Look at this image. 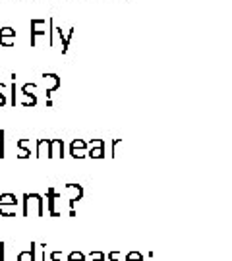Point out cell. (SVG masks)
<instances>
[{"mask_svg": "<svg viewBox=\"0 0 232 261\" xmlns=\"http://www.w3.org/2000/svg\"><path fill=\"white\" fill-rule=\"evenodd\" d=\"M23 217H43V197L39 194H25L23 196Z\"/></svg>", "mask_w": 232, "mask_h": 261, "instance_id": "cell-1", "label": "cell"}, {"mask_svg": "<svg viewBox=\"0 0 232 261\" xmlns=\"http://www.w3.org/2000/svg\"><path fill=\"white\" fill-rule=\"evenodd\" d=\"M41 37H45L50 41L48 19H31V47H37Z\"/></svg>", "mask_w": 232, "mask_h": 261, "instance_id": "cell-2", "label": "cell"}, {"mask_svg": "<svg viewBox=\"0 0 232 261\" xmlns=\"http://www.w3.org/2000/svg\"><path fill=\"white\" fill-rule=\"evenodd\" d=\"M64 196L70 199V205L74 207L75 201H80L84 197V186H80V184H66Z\"/></svg>", "mask_w": 232, "mask_h": 261, "instance_id": "cell-3", "label": "cell"}, {"mask_svg": "<svg viewBox=\"0 0 232 261\" xmlns=\"http://www.w3.org/2000/svg\"><path fill=\"white\" fill-rule=\"evenodd\" d=\"M0 45L2 47H14L16 45V29L8 28V25L0 29Z\"/></svg>", "mask_w": 232, "mask_h": 261, "instance_id": "cell-4", "label": "cell"}, {"mask_svg": "<svg viewBox=\"0 0 232 261\" xmlns=\"http://www.w3.org/2000/svg\"><path fill=\"white\" fill-rule=\"evenodd\" d=\"M70 155L74 159H85L87 157V141L74 140L70 145Z\"/></svg>", "mask_w": 232, "mask_h": 261, "instance_id": "cell-5", "label": "cell"}, {"mask_svg": "<svg viewBox=\"0 0 232 261\" xmlns=\"http://www.w3.org/2000/svg\"><path fill=\"white\" fill-rule=\"evenodd\" d=\"M41 77H43V87H45L46 95H50L60 87V77L56 74H43Z\"/></svg>", "mask_w": 232, "mask_h": 261, "instance_id": "cell-6", "label": "cell"}, {"mask_svg": "<svg viewBox=\"0 0 232 261\" xmlns=\"http://www.w3.org/2000/svg\"><path fill=\"white\" fill-rule=\"evenodd\" d=\"M48 157L50 159H62L64 157V141L62 140H50Z\"/></svg>", "mask_w": 232, "mask_h": 261, "instance_id": "cell-7", "label": "cell"}, {"mask_svg": "<svg viewBox=\"0 0 232 261\" xmlns=\"http://www.w3.org/2000/svg\"><path fill=\"white\" fill-rule=\"evenodd\" d=\"M62 196V194H56L55 188H48V192H46V201H48V213L53 215V217H58V211H56V203H58V197Z\"/></svg>", "mask_w": 232, "mask_h": 261, "instance_id": "cell-8", "label": "cell"}, {"mask_svg": "<svg viewBox=\"0 0 232 261\" xmlns=\"http://www.w3.org/2000/svg\"><path fill=\"white\" fill-rule=\"evenodd\" d=\"M16 147L19 149V159H29L31 157V149H29V141L28 140H18L16 141Z\"/></svg>", "mask_w": 232, "mask_h": 261, "instance_id": "cell-9", "label": "cell"}, {"mask_svg": "<svg viewBox=\"0 0 232 261\" xmlns=\"http://www.w3.org/2000/svg\"><path fill=\"white\" fill-rule=\"evenodd\" d=\"M48 147H50V140H37V149H35L37 157H48Z\"/></svg>", "mask_w": 232, "mask_h": 261, "instance_id": "cell-10", "label": "cell"}, {"mask_svg": "<svg viewBox=\"0 0 232 261\" xmlns=\"http://www.w3.org/2000/svg\"><path fill=\"white\" fill-rule=\"evenodd\" d=\"M18 197L14 194H2L0 196V205H10V207H18Z\"/></svg>", "mask_w": 232, "mask_h": 261, "instance_id": "cell-11", "label": "cell"}, {"mask_svg": "<svg viewBox=\"0 0 232 261\" xmlns=\"http://www.w3.org/2000/svg\"><path fill=\"white\" fill-rule=\"evenodd\" d=\"M18 261H37L35 259V244H31V250L18 253Z\"/></svg>", "mask_w": 232, "mask_h": 261, "instance_id": "cell-12", "label": "cell"}, {"mask_svg": "<svg viewBox=\"0 0 232 261\" xmlns=\"http://www.w3.org/2000/svg\"><path fill=\"white\" fill-rule=\"evenodd\" d=\"M87 157L102 159L105 157V145H99V147H87Z\"/></svg>", "mask_w": 232, "mask_h": 261, "instance_id": "cell-13", "label": "cell"}, {"mask_svg": "<svg viewBox=\"0 0 232 261\" xmlns=\"http://www.w3.org/2000/svg\"><path fill=\"white\" fill-rule=\"evenodd\" d=\"M21 105H23V107H35V105H37V95L21 93Z\"/></svg>", "mask_w": 232, "mask_h": 261, "instance_id": "cell-14", "label": "cell"}, {"mask_svg": "<svg viewBox=\"0 0 232 261\" xmlns=\"http://www.w3.org/2000/svg\"><path fill=\"white\" fill-rule=\"evenodd\" d=\"M37 91H39V85H35V84H25L21 87V93H25V95H37Z\"/></svg>", "mask_w": 232, "mask_h": 261, "instance_id": "cell-15", "label": "cell"}, {"mask_svg": "<svg viewBox=\"0 0 232 261\" xmlns=\"http://www.w3.org/2000/svg\"><path fill=\"white\" fill-rule=\"evenodd\" d=\"M68 261H85V255L82 252H70L68 253Z\"/></svg>", "mask_w": 232, "mask_h": 261, "instance_id": "cell-16", "label": "cell"}, {"mask_svg": "<svg viewBox=\"0 0 232 261\" xmlns=\"http://www.w3.org/2000/svg\"><path fill=\"white\" fill-rule=\"evenodd\" d=\"M126 259L128 261H143V255L139 252H128L126 253Z\"/></svg>", "mask_w": 232, "mask_h": 261, "instance_id": "cell-17", "label": "cell"}, {"mask_svg": "<svg viewBox=\"0 0 232 261\" xmlns=\"http://www.w3.org/2000/svg\"><path fill=\"white\" fill-rule=\"evenodd\" d=\"M4 132H0V159H4Z\"/></svg>", "mask_w": 232, "mask_h": 261, "instance_id": "cell-18", "label": "cell"}, {"mask_svg": "<svg viewBox=\"0 0 232 261\" xmlns=\"http://www.w3.org/2000/svg\"><path fill=\"white\" fill-rule=\"evenodd\" d=\"M99 145H105V141L102 140H91L87 143V147H99Z\"/></svg>", "mask_w": 232, "mask_h": 261, "instance_id": "cell-19", "label": "cell"}, {"mask_svg": "<svg viewBox=\"0 0 232 261\" xmlns=\"http://www.w3.org/2000/svg\"><path fill=\"white\" fill-rule=\"evenodd\" d=\"M89 257H91V259H105V253L102 252H91L89 253Z\"/></svg>", "mask_w": 232, "mask_h": 261, "instance_id": "cell-20", "label": "cell"}, {"mask_svg": "<svg viewBox=\"0 0 232 261\" xmlns=\"http://www.w3.org/2000/svg\"><path fill=\"white\" fill-rule=\"evenodd\" d=\"M120 141H122V140H114V141H112V155H111V157H116V149H118Z\"/></svg>", "mask_w": 232, "mask_h": 261, "instance_id": "cell-21", "label": "cell"}, {"mask_svg": "<svg viewBox=\"0 0 232 261\" xmlns=\"http://www.w3.org/2000/svg\"><path fill=\"white\" fill-rule=\"evenodd\" d=\"M50 259L62 261V253H60V252H53V253H50Z\"/></svg>", "mask_w": 232, "mask_h": 261, "instance_id": "cell-22", "label": "cell"}, {"mask_svg": "<svg viewBox=\"0 0 232 261\" xmlns=\"http://www.w3.org/2000/svg\"><path fill=\"white\" fill-rule=\"evenodd\" d=\"M109 261H118V252H116V250H112V252L109 253Z\"/></svg>", "mask_w": 232, "mask_h": 261, "instance_id": "cell-23", "label": "cell"}, {"mask_svg": "<svg viewBox=\"0 0 232 261\" xmlns=\"http://www.w3.org/2000/svg\"><path fill=\"white\" fill-rule=\"evenodd\" d=\"M6 91H8V87H6L4 84H0V95H2V97H6Z\"/></svg>", "mask_w": 232, "mask_h": 261, "instance_id": "cell-24", "label": "cell"}, {"mask_svg": "<svg viewBox=\"0 0 232 261\" xmlns=\"http://www.w3.org/2000/svg\"><path fill=\"white\" fill-rule=\"evenodd\" d=\"M0 261H4V244H0Z\"/></svg>", "mask_w": 232, "mask_h": 261, "instance_id": "cell-25", "label": "cell"}, {"mask_svg": "<svg viewBox=\"0 0 232 261\" xmlns=\"http://www.w3.org/2000/svg\"><path fill=\"white\" fill-rule=\"evenodd\" d=\"M91 261H105V259H91Z\"/></svg>", "mask_w": 232, "mask_h": 261, "instance_id": "cell-26", "label": "cell"}, {"mask_svg": "<svg viewBox=\"0 0 232 261\" xmlns=\"http://www.w3.org/2000/svg\"><path fill=\"white\" fill-rule=\"evenodd\" d=\"M50 261H55V259H50Z\"/></svg>", "mask_w": 232, "mask_h": 261, "instance_id": "cell-27", "label": "cell"}, {"mask_svg": "<svg viewBox=\"0 0 232 261\" xmlns=\"http://www.w3.org/2000/svg\"><path fill=\"white\" fill-rule=\"evenodd\" d=\"M126 261H128V259H126Z\"/></svg>", "mask_w": 232, "mask_h": 261, "instance_id": "cell-28", "label": "cell"}]
</instances>
